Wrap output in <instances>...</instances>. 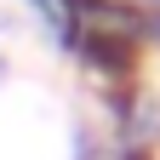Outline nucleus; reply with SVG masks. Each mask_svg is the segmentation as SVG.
<instances>
[{"label": "nucleus", "mask_w": 160, "mask_h": 160, "mask_svg": "<svg viewBox=\"0 0 160 160\" xmlns=\"http://www.w3.org/2000/svg\"><path fill=\"white\" fill-rule=\"evenodd\" d=\"M0 74H6V63H0Z\"/></svg>", "instance_id": "1"}]
</instances>
